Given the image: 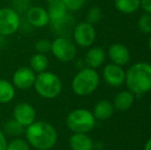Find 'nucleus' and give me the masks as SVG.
<instances>
[{"label":"nucleus","mask_w":151,"mask_h":150,"mask_svg":"<svg viewBox=\"0 0 151 150\" xmlns=\"http://www.w3.org/2000/svg\"><path fill=\"white\" fill-rule=\"evenodd\" d=\"M102 19V10L97 6L90 8V10L86 14V22L90 23L91 25H95L101 21Z\"/></svg>","instance_id":"26"},{"label":"nucleus","mask_w":151,"mask_h":150,"mask_svg":"<svg viewBox=\"0 0 151 150\" xmlns=\"http://www.w3.org/2000/svg\"><path fill=\"white\" fill-rule=\"evenodd\" d=\"M140 6L146 14H151V0H140Z\"/></svg>","instance_id":"30"},{"label":"nucleus","mask_w":151,"mask_h":150,"mask_svg":"<svg viewBox=\"0 0 151 150\" xmlns=\"http://www.w3.org/2000/svg\"><path fill=\"white\" fill-rule=\"evenodd\" d=\"M134 102H135V95L132 92L127 90H122L119 92L113 100V107L114 109L118 111H127L133 106Z\"/></svg>","instance_id":"18"},{"label":"nucleus","mask_w":151,"mask_h":150,"mask_svg":"<svg viewBox=\"0 0 151 150\" xmlns=\"http://www.w3.org/2000/svg\"><path fill=\"white\" fill-rule=\"evenodd\" d=\"M46 4H47L46 11L48 14L50 22L60 20L67 14L68 10L62 0H46Z\"/></svg>","instance_id":"19"},{"label":"nucleus","mask_w":151,"mask_h":150,"mask_svg":"<svg viewBox=\"0 0 151 150\" xmlns=\"http://www.w3.org/2000/svg\"><path fill=\"white\" fill-rule=\"evenodd\" d=\"M31 7L30 0H14V9L20 12H26Z\"/></svg>","instance_id":"29"},{"label":"nucleus","mask_w":151,"mask_h":150,"mask_svg":"<svg viewBox=\"0 0 151 150\" xmlns=\"http://www.w3.org/2000/svg\"><path fill=\"white\" fill-rule=\"evenodd\" d=\"M149 111H150V113H151V103H150V105H149Z\"/></svg>","instance_id":"35"},{"label":"nucleus","mask_w":151,"mask_h":150,"mask_svg":"<svg viewBox=\"0 0 151 150\" xmlns=\"http://www.w3.org/2000/svg\"><path fill=\"white\" fill-rule=\"evenodd\" d=\"M26 141L36 150H50L58 142V132L52 123L35 120L25 128Z\"/></svg>","instance_id":"1"},{"label":"nucleus","mask_w":151,"mask_h":150,"mask_svg":"<svg viewBox=\"0 0 151 150\" xmlns=\"http://www.w3.org/2000/svg\"><path fill=\"white\" fill-rule=\"evenodd\" d=\"M114 5L122 14H133L140 7V0H114Z\"/></svg>","instance_id":"23"},{"label":"nucleus","mask_w":151,"mask_h":150,"mask_svg":"<svg viewBox=\"0 0 151 150\" xmlns=\"http://www.w3.org/2000/svg\"><path fill=\"white\" fill-rule=\"evenodd\" d=\"M63 3L65 4L67 10L70 11H77L86 3V0H62Z\"/></svg>","instance_id":"28"},{"label":"nucleus","mask_w":151,"mask_h":150,"mask_svg":"<svg viewBox=\"0 0 151 150\" xmlns=\"http://www.w3.org/2000/svg\"><path fill=\"white\" fill-rule=\"evenodd\" d=\"M100 84V76L96 69L88 67L80 69L71 82V88L74 94L79 97H88L96 92Z\"/></svg>","instance_id":"3"},{"label":"nucleus","mask_w":151,"mask_h":150,"mask_svg":"<svg viewBox=\"0 0 151 150\" xmlns=\"http://www.w3.org/2000/svg\"><path fill=\"white\" fill-rule=\"evenodd\" d=\"M93 139L83 133H73L69 139L71 150H93Z\"/></svg>","instance_id":"16"},{"label":"nucleus","mask_w":151,"mask_h":150,"mask_svg":"<svg viewBox=\"0 0 151 150\" xmlns=\"http://www.w3.org/2000/svg\"><path fill=\"white\" fill-rule=\"evenodd\" d=\"M36 73L30 67H21L14 71L12 83L18 90H29L33 88Z\"/></svg>","instance_id":"10"},{"label":"nucleus","mask_w":151,"mask_h":150,"mask_svg":"<svg viewBox=\"0 0 151 150\" xmlns=\"http://www.w3.org/2000/svg\"><path fill=\"white\" fill-rule=\"evenodd\" d=\"M50 45H52V41L50 40L42 38V39H39L36 41L34 48H35L36 52L46 55L48 52H50Z\"/></svg>","instance_id":"27"},{"label":"nucleus","mask_w":151,"mask_h":150,"mask_svg":"<svg viewBox=\"0 0 151 150\" xmlns=\"http://www.w3.org/2000/svg\"><path fill=\"white\" fill-rule=\"evenodd\" d=\"M106 59V52L100 46H93L88 50L84 57V64L91 69H97L102 66Z\"/></svg>","instance_id":"15"},{"label":"nucleus","mask_w":151,"mask_h":150,"mask_svg":"<svg viewBox=\"0 0 151 150\" xmlns=\"http://www.w3.org/2000/svg\"><path fill=\"white\" fill-rule=\"evenodd\" d=\"M5 150H30V145L26 141V139L18 137V138H14L10 142L7 143Z\"/></svg>","instance_id":"24"},{"label":"nucleus","mask_w":151,"mask_h":150,"mask_svg":"<svg viewBox=\"0 0 151 150\" xmlns=\"http://www.w3.org/2000/svg\"><path fill=\"white\" fill-rule=\"evenodd\" d=\"M33 86L38 96L44 99L57 98L63 90L61 78L50 71H44L36 74Z\"/></svg>","instance_id":"4"},{"label":"nucleus","mask_w":151,"mask_h":150,"mask_svg":"<svg viewBox=\"0 0 151 150\" xmlns=\"http://www.w3.org/2000/svg\"><path fill=\"white\" fill-rule=\"evenodd\" d=\"M48 66H50V60L46 57V55L44 54H39V52H36L30 59V68L36 74L38 73L44 72V71H47Z\"/></svg>","instance_id":"21"},{"label":"nucleus","mask_w":151,"mask_h":150,"mask_svg":"<svg viewBox=\"0 0 151 150\" xmlns=\"http://www.w3.org/2000/svg\"><path fill=\"white\" fill-rule=\"evenodd\" d=\"M91 113L96 120H107L114 113L113 104L109 100H101L95 104Z\"/></svg>","instance_id":"17"},{"label":"nucleus","mask_w":151,"mask_h":150,"mask_svg":"<svg viewBox=\"0 0 151 150\" xmlns=\"http://www.w3.org/2000/svg\"><path fill=\"white\" fill-rule=\"evenodd\" d=\"M72 36L76 45L80 47H91L95 42L97 33L93 25L88 22H81L76 24Z\"/></svg>","instance_id":"8"},{"label":"nucleus","mask_w":151,"mask_h":150,"mask_svg":"<svg viewBox=\"0 0 151 150\" xmlns=\"http://www.w3.org/2000/svg\"><path fill=\"white\" fill-rule=\"evenodd\" d=\"M7 138H6V135L3 133V131L0 128V150H5L6 146H7Z\"/></svg>","instance_id":"31"},{"label":"nucleus","mask_w":151,"mask_h":150,"mask_svg":"<svg viewBox=\"0 0 151 150\" xmlns=\"http://www.w3.org/2000/svg\"><path fill=\"white\" fill-rule=\"evenodd\" d=\"M66 126L73 133H90L96 126V118L90 110L77 108L72 110L66 117Z\"/></svg>","instance_id":"5"},{"label":"nucleus","mask_w":151,"mask_h":150,"mask_svg":"<svg viewBox=\"0 0 151 150\" xmlns=\"http://www.w3.org/2000/svg\"><path fill=\"white\" fill-rule=\"evenodd\" d=\"M148 47H149V50H150V52H151V33H150L149 39H148Z\"/></svg>","instance_id":"34"},{"label":"nucleus","mask_w":151,"mask_h":150,"mask_svg":"<svg viewBox=\"0 0 151 150\" xmlns=\"http://www.w3.org/2000/svg\"><path fill=\"white\" fill-rule=\"evenodd\" d=\"M103 77L108 85L118 88L124 83L125 72L121 66L111 63L105 66L103 70Z\"/></svg>","instance_id":"12"},{"label":"nucleus","mask_w":151,"mask_h":150,"mask_svg":"<svg viewBox=\"0 0 151 150\" xmlns=\"http://www.w3.org/2000/svg\"><path fill=\"white\" fill-rule=\"evenodd\" d=\"M4 38H5V36H2V35H0V47H2V46H3V44L5 43V42H4Z\"/></svg>","instance_id":"33"},{"label":"nucleus","mask_w":151,"mask_h":150,"mask_svg":"<svg viewBox=\"0 0 151 150\" xmlns=\"http://www.w3.org/2000/svg\"><path fill=\"white\" fill-rule=\"evenodd\" d=\"M50 52L58 61L62 63H68L75 59L77 48L74 41L70 38L58 36L52 41Z\"/></svg>","instance_id":"6"},{"label":"nucleus","mask_w":151,"mask_h":150,"mask_svg":"<svg viewBox=\"0 0 151 150\" xmlns=\"http://www.w3.org/2000/svg\"><path fill=\"white\" fill-rule=\"evenodd\" d=\"M26 21L33 28H43L50 23L46 8L41 6H31L26 11Z\"/></svg>","instance_id":"11"},{"label":"nucleus","mask_w":151,"mask_h":150,"mask_svg":"<svg viewBox=\"0 0 151 150\" xmlns=\"http://www.w3.org/2000/svg\"><path fill=\"white\" fill-rule=\"evenodd\" d=\"M12 117L16 121L27 128L36 120V110L30 103L20 102L14 106Z\"/></svg>","instance_id":"9"},{"label":"nucleus","mask_w":151,"mask_h":150,"mask_svg":"<svg viewBox=\"0 0 151 150\" xmlns=\"http://www.w3.org/2000/svg\"><path fill=\"white\" fill-rule=\"evenodd\" d=\"M138 28L142 33H151V14H144L138 21Z\"/></svg>","instance_id":"25"},{"label":"nucleus","mask_w":151,"mask_h":150,"mask_svg":"<svg viewBox=\"0 0 151 150\" xmlns=\"http://www.w3.org/2000/svg\"><path fill=\"white\" fill-rule=\"evenodd\" d=\"M125 84L134 95H144L151 90V64L138 62L125 72Z\"/></svg>","instance_id":"2"},{"label":"nucleus","mask_w":151,"mask_h":150,"mask_svg":"<svg viewBox=\"0 0 151 150\" xmlns=\"http://www.w3.org/2000/svg\"><path fill=\"white\" fill-rule=\"evenodd\" d=\"M52 25V31L60 37H68L70 38L73 34V30L76 26L75 19L70 14H66L65 17L57 20L55 22L50 23Z\"/></svg>","instance_id":"13"},{"label":"nucleus","mask_w":151,"mask_h":150,"mask_svg":"<svg viewBox=\"0 0 151 150\" xmlns=\"http://www.w3.org/2000/svg\"><path fill=\"white\" fill-rule=\"evenodd\" d=\"M144 150H151V137L146 141L145 145H144Z\"/></svg>","instance_id":"32"},{"label":"nucleus","mask_w":151,"mask_h":150,"mask_svg":"<svg viewBox=\"0 0 151 150\" xmlns=\"http://www.w3.org/2000/svg\"><path fill=\"white\" fill-rule=\"evenodd\" d=\"M20 14L12 7L0 8V35L10 36L20 30Z\"/></svg>","instance_id":"7"},{"label":"nucleus","mask_w":151,"mask_h":150,"mask_svg":"<svg viewBox=\"0 0 151 150\" xmlns=\"http://www.w3.org/2000/svg\"><path fill=\"white\" fill-rule=\"evenodd\" d=\"M25 126H23L22 124H20L18 121L12 118L10 120H7L3 123L2 126V131L6 136L12 137V138H18L21 135H23L25 133Z\"/></svg>","instance_id":"22"},{"label":"nucleus","mask_w":151,"mask_h":150,"mask_svg":"<svg viewBox=\"0 0 151 150\" xmlns=\"http://www.w3.org/2000/svg\"><path fill=\"white\" fill-rule=\"evenodd\" d=\"M108 57L112 61L113 64L123 66L129 62L131 55H129V48L125 45L120 43H114L108 50Z\"/></svg>","instance_id":"14"},{"label":"nucleus","mask_w":151,"mask_h":150,"mask_svg":"<svg viewBox=\"0 0 151 150\" xmlns=\"http://www.w3.org/2000/svg\"><path fill=\"white\" fill-rule=\"evenodd\" d=\"M16 88L10 81L0 79V104H8L14 99Z\"/></svg>","instance_id":"20"}]
</instances>
